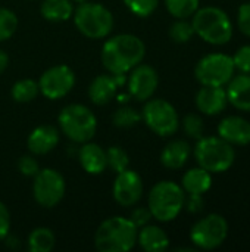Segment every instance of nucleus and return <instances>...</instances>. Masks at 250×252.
Returning a JSON list of instances; mask_svg holds the SVG:
<instances>
[{"mask_svg": "<svg viewBox=\"0 0 250 252\" xmlns=\"http://www.w3.org/2000/svg\"><path fill=\"white\" fill-rule=\"evenodd\" d=\"M194 158L199 167L209 173H225L231 168L236 159V152L231 143L218 137H202L194 146Z\"/></svg>", "mask_w": 250, "mask_h": 252, "instance_id": "6", "label": "nucleus"}, {"mask_svg": "<svg viewBox=\"0 0 250 252\" xmlns=\"http://www.w3.org/2000/svg\"><path fill=\"white\" fill-rule=\"evenodd\" d=\"M62 133L74 143L90 142L97 130V118L91 109L84 105L72 103L65 106L57 117Z\"/></svg>", "mask_w": 250, "mask_h": 252, "instance_id": "5", "label": "nucleus"}, {"mask_svg": "<svg viewBox=\"0 0 250 252\" xmlns=\"http://www.w3.org/2000/svg\"><path fill=\"white\" fill-rule=\"evenodd\" d=\"M199 3L200 0H165L168 12L177 19L193 16V13L199 9Z\"/></svg>", "mask_w": 250, "mask_h": 252, "instance_id": "27", "label": "nucleus"}, {"mask_svg": "<svg viewBox=\"0 0 250 252\" xmlns=\"http://www.w3.org/2000/svg\"><path fill=\"white\" fill-rule=\"evenodd\" d=\"M40 13L46 21L63 22L68 21L74 13V4L71 0H43Z\"/></svg>", "mask_w": 250, "mask_h": 252, "instance_id": "24", "label": "nucleus"}, {"mask_svg": "<svg viewBox=\"0 0 250 252\" xmlns=\"http://www.w3.org/2000/svg\"><path fill=\"white\" fill-rule=\"evenodd\" d=\"M218 134L221 139H224L231 145H239V146L249 145L250 123L237 115L227 117L218 126Z\"/></svg>", "mask_w": 250, "mask_h": 252, "instance_id": "16", "label": "nucleus"}, {"mask_svg": "<svg viewBox=\"0 0 250 252\" xmlns=\"http://www.w3.org/2000/svg\"><path fill=\"white\" fill-rule=\"evenodd\" d=\"M78 159L84 171L88 174H102L108 168L106 151L96 143H83L78 151Z\"/></svg>", "mask_w": 250, "mask_h": 252, "instance_id": "19", "label": "nucleus"}, {"mask_svg": "<svg viewBox=\"0 0 250 252\" xmlns=\"http://www.w3.org/2000/svg\"><path fill=\"white\" fill-rule=\"evenodd\" d=\"M18 28L16 15L6 7H0V41L9 40Z\"/></svg>", "mask_w": 250, "mask_h": 252, "instance_id": "30", "label": "nucleus"}, {"mask_svg": "<svg viewBox=\"0 0 250 252\" xmlns=\"http://www.w3.org/2000/svg\"><path fill=\"white\" fill-rule=\"evenodd\" d=\"M141 118L146 126L161 137L175 134L180 127L175 108L165 99H149L143 108Z\"/></svg>", "mask_w": 250, "mask_h": 252, "instance_id": "8", "label": "nucleus"}, {"mask_svg": "<svg viewBox=\"0 0 250 252\" xmlns=\"http://www.w3.org/2000/svg\"><path fill=\"white\" fill-rule=\"evenodd\" d=\"M10 229V213L3 202H0V241H4Z\"/></svg>", "mask_w": 250, "mask_h": 252, "instance_id": "38", "label": "nucleus"}, {"mask_svg": "<svg viewBox=\"0 0 250 252\" xmlns=\"http://www.w3.org/2000/svg\"><path fill=\"white\" fill-rule=\"evenodd\" d=\"M228 236V223L220 214H209L200 219L190 230V239L199 250L211 251L224 244Z\"/></svg>", "mask_w": 250, "mask_h": 252, "instance_id": "10", "label": "nucleus"}, {"mask_svg": "<svg viewBox=\"0 0 250 252\" xmlns=\"http://www.w3.org/2000/svg\"><path fill=\"white\" fill-rule=\"evenodd\" d=\"M212 186V176L202 167L189 170L181 180V188L189 195H203Z\"/></svg>", "mask_w": 250, "mask_h": 252, "instance_id": "23", "label": "nucleus"}, {"mask_svg": "<svg viewBox=\"0 0 250 252\" xmlns=\"http://www.w3.org/2000/svg\"><path fill=\"white\" fill-rule=\"evenodd\" d=\"M140 121H141V114L131 106H122L116 109L112 115V123L118 128H131L137 126Z\"/></svg>", "mask_w": 250, "mask_h": 252, "instance_id": "28", "label": "nucleus"}, {"mask_svg": "<svg viewBox=\"0 0 250 252\" xmlns=\"http://www.w3.org/2000/svg\"><path fill=\"white\" fill-rule=\"evenodd\" d=\"M137 244L143 251L161 252L169 247V238L161 227L146 224L137 232Z\"/></svg>", "mask_w": 250, "mask_h": 252, "instance_id": "21", "label": "nucleus"}, {"mask_svg": "<svg viewBox=\"0 0 250 252\" xmlns=\"http://www.w3.org/2000/svg\"><path fill=\"white\" fill-rule=\"evenodd\" d=\"M143 180L139 173L133 170H124L116 174V179L113 182L112 193L113 199L121 207H133L140 202L143 196Z\"/></svg>", "mask_w": 250, "mask_h": 252, "instance_id": "13", "label": "nucleus"}, {"mask_svg": "<svg viewBox=\"0 0 250 252\" xmlns=\"http://www.w3.org/2000/svg\"><path fill=\"white\" fill-rule=\"evenodd\" d=\"M192 25L194 34L209 44L221 46L228 43L233 37V24L228 15L215 6L197 9L193 13Z\"/></svg>", "mask_w": 250, "mask_h": 252, "instance_id": "3", "label": "nucleus"}, {"mask_svg": "<svg viewBox=\"0 0 250 252\" xmlns=\"http://www.w3.org/2000/svg\"><path fill=\"white\" fill-rule=\"evenodd\" d=\"M38 93H40L38 83L31 78H22V80L16 81L10 90L13 100L19 102V103H28V102L34 100Z\"/></svg>", "mask_w": 250, "mask_h": 252, "instance_id": "26", "label": "nucleus"}, {"mask_svg": "<svg viewBox=\"0 0 250 252\" xmlns=\"http://www.w3.org/2000/svg\"><path fill=\"white\" fill-rule=\"evenodd\" d=\"M18 170H19V173H21L22 176L34 177V176L38 173L40 167H38V162H37V159H35L34 157H31V155H24V157H21L19 161H18Z\"/></svg>", "mask_w": 250, "mask_h": 252, "instance_id": "35", "label": "nucleus"}, {"mask_svg": "<svg viewBox=\"0 0 250 252\" xmlns=\"http://www.w3.org/2000/svg\"><path fill=\"white\" fill-rule=\"evenodd\" d=\"M72 16L77 30L88 38H105L113 28V16L102 3H80Z\"/></svg>", "mask_w": 250, "mask_h": 252, "instance_id": "7", "label": "nucleus"}, {"mask_svg": "<svg viewBox=\"0 0 250 252\" xmlns=\"http://www.w3.org/2000/svg\"><path fill=\"white\" fill-rule=\"evenodd\" d=\"M65 179L53 168H43L34 176L32 195L38 205L43 208L56 207L65 196Z\"/></svg>", "mask_w": 250, "mask_h": 252, "instance_id": "11", "label": "nucleus"}, {"mask_svg": "<svg viewBox=\"0 0 250 252\" xmlns=\"http://www.w3.org/2000/svg\"><path fill=\"white\" fill-rule=\"evenodd\" d=\"M122 1L130 12H133L136 16L140 18L150 16L159 4V0H122Z\"/></svg>", "mask_w": 250, "mask_h": 252, "instance_id": "33", "label": "nucleus"}, {"mask_svg": "<svg viewBox=\"0 0 250 252\" xmlns=\"http://www.w3.org/2000/svg\"><path fill=\"white\" fill-rule=\"evenodd\" d=\"M137 232L139 229L130 219H106L94 233V247L100 252L130 251L137 244Z\"/></svg>", "mask_w": 250, "mask_h": 252, "instance_id": "2", "label": "nucleus"}, {"mask_svg": "<svg viewBox=\"0 0 250 252\" xmlns=\"http://www.w3.org/2000/svg\"><path fill=\"white\" fill-rule=\"evenodd\" d=\"M106 159H108V167L116 174L127 170L130 165L128 154L121 146H111L106 151Z\"/></svg>", "mask_w": 250, "mask_h": 252, "instance_id": "29", "label": "nucleus"}, {"mask_svg": "<svg viewBox=\"0 0 250 252\" xmlns=\"http://www.w3.org/2000/svg\"><path fill=\"white\" fill-rule=\"evenodd\" d=\"M190 152V145L186 140H172L164 148L161 154V162L165 168L180 170L189 161Z\"/></svg>", "mask_w": 250, "mask_h": 252, "instance_id": "22", "label": "nucleus"}, {"mask_svg": "<svg viewBox=\"0 0 250 252\" xmlns=\"http://www.w3.org/2000/svg\"><path fill=\"white\" fill-rule=\"evenodd\" d=\"M159 84L158 72L153 66L139 63L131 69V74L128 77V90L130 94L140 102L149 100Z\"/></svg>", "mask_w": 250, "mask_h": 252, "instance_id": "14", "label": "nucleus"}, {"mask_svg": "<svg viewBox=\"0 0 250 252\" xmlns=\"http://www.w3.org/2000/svg\"><path fill=\"white\" fill-rule=\"evenodd\" d=\"M55 235L47 227H37L28 236V250L31 252H50L55 247Z\"/></svg>", "mask_w": 250, "mask_h": 252, "instance_id": "25", "label": "nucleus"}, {"mask_svg": "<svg viewBox=\"0 0 250 252\" xmlns=\"http://www.w3.org/2000/svg\"><path fill=\"white\" fill-rule=\"evenodd\" d=\"M144 55L146 46L143 40L133 34H119L105 41L100 58L111 74H127L141 63Z\"/></svg>", "mask_w": 250, "mask_h": 252, "instance_id": "1", "label": "nucleus"}, {"mask_svg": "<svg viewBox=\"0 0 250 252\" xmlns=\"http://www.w3.org/2000/svg\"><path fill=\"white\" fill-rule=\"evenodd\" d=\"M225 92L228 102L234 108L250 112V75L242 72L240 75L233 77L228 81V87Z\"/></svg>", "mask_w": 250, "mask_h": 252, "instance_id": "20", "label": "nucleus"}, {"mask_svg": "<svg viewBox=\"0 0 250 252\" xmlns=\"http://www.w3.org/2000/svg\"><path fill=\"white\" fill-rule=\"evenodd\" d=\"M125 74H102L97 75L88 86V97L90 100L97 105L103 106L108 105L116 94L118 87L125 83Z\"/></svg>", "mask_w": 250, "mask_h": 252, "instance_id": "15", "label": "nucleus"}, {"mask_svg": "<svg viewBox=\"0 0 250 252\" xmlns=\"http://www.w3.org/2000/svg\"><path fill=\"white\" fill-rule=\"evenodd\" d=\"M59 143V130L53 126H40L31 131L27 146L32 155H46Z\"/></svg>", "mask_w": 250, "mask_h": 252, "instance_id": "18", "label": "nucleus"}, {"mask_svg": "<svg viewBox=\"0 0 250 252\" xmlns=\"http://www.w3.org/2000/svg\"><path fill=\"white\" fill-rule=\"evenodd\" d=\"M193 35H194L193 25H192V22H189L186 19H178L169 28V37L172 38V41L180 43V44L190 41Z\"/></svg>", "mask_w": 250, "mask_h": 252, "instance_id": "31", "label": "nucleus"}, {"mask_svg": "<svg viewBox=\"0 0 250 252\" xmlns=\"http://www.w3.org/2000/svg\"><path fill=\"white\" fill-rule=\"evenodd\" d=\"M227 92L217 86H203L196 94V106L205 115H218L227 108Z\"/></svg>", "mask_w": 250, "mask_h": 252, "instance_id": "17", "label": "nucleus"}, {"mask_svg": "<svg viewBox=\"0 0 250 252\" xmlns=\"http://www.w3.org/2000/svg\"><path fill=\"white\" fill-rule=\"evenodd\" d=\"M233 62H234V66L245 72V74H249L250 72V44H246L243 47H240L234 56H233Z\"/></svg>", "mask_w": 250, "mask_h": 252, "instance_id": "34", "label": "nucleus"}, {"mask_svg": "<svg viewBox=\"0 0 250 252\" xmlns=\"http://www.w3.org/2000/svg\"><path fill=\"white\" fill-rule=\"evenodd\" d=\"M186 195L180 185L164 180L156 183L149 193L147 208L152 213V217L158 221L168 223L178 217L184 208Z\"/></svg>", "mask_w": 250, "mask_h": 252, "instance_id": "4", "label": "nucleus"}, {"mask_svg": "<svg viewBox=\"0 0 250 252\" xmlns=\"http://www.w3.org/2000/svg\"><path fill=\"white\" fill-rule=\"evenodd\" d=\"M74 86L75 74L68 65H55L46 69L38 80L40 93L50 100L65 97L74 89Z\"/></svg>", "mask_w": 250, "mask_h": 252, "instance_id": "12", "label": "nucleus"}, {"mask_svg": "<svg viewBox=\"0 0 250 252\" xmlns=\"http://www.w3.org/2000/svg\"><path fill=\"white\" fill-rule=\"evenodd\" d=\"M150 219H152V213H150L149 208H136V210L131 213V216H130V220L133 221V224H134L137 229H140V227L149 224Z\"/></svg>", "mask_w": 250, "mask_h": 252, "instance_id": "37", "label": "nucleus"}, {"mask_svg": "<svg viewBox=\"0 0 250 252\" xmlns=\"http://www.w3.org/2000/svg\"><path fill=\"white\" fill-rule=\"evenodd\" d=\"M74 1H75V3H78V4H80V3H84V1H88V0H74Z\"/></svg>", "mask_w": 250, "mask_h": 252, "instance_id": "41", "label": "nucleus"}, {"mask_svg": "<svg viewBox=\"0 0 250 252\" xmlns=\"http://www.w3.org/2000/svg\"><path fill=\"white\" fill-rule=\"evenodd\" d=\"M203 195H189V198H186L184 201V207L187 208V211L194 214L203 210Z\"/></svg>", "mask_w": 250, "mask_h": 252, "instance_id": "39", "label": "nucleus"}, {"mask_svg": "<svg viewBox=\"0 0 250 252\" xmlns=\"http://www.w3.org/2000/svg\"><path fill=\"white\" fill-rule=\"evenodd\" d=\"M234 69L236 66L231 56L224 53H211L197 62L194 75L202 86L222 87L233 78Z\"/></svg>", "mask_w": 250, "mask_h": 252, "instance_id": "9", "label": "nucleus"}, {"mask_svg": "<svg viewBox=\"0 0 250 252\" xmlns=\"http://www.w3.org/2000/svg\"><path fill=\"white\" fill-rule=\"evenodd\" d=\"M183 130L190 139H202L205 133V124L202 117L197 114H187L183 120Z\"/></svg>", "mask_w": 250, "mask_h": 252, "instance_id": "32", "label": "nucleus"}, {"mask_svg": "<svg viewBox=\"0 0 250 252\" xmlns=\"http://www.w3.org/2000/svg\"><path fill=\"white\" fill-rule=\"evenodd\" d=\"M237 24L240 31L250 37V1L243 3L239 7V13H237Z\"/></svg>", "mask_w": 250, "mask_h": 252, "instance_id": "36", "label": "nucleus"}, {"mask_svg": "<svg viewBox=\"0 0 250 252\" xmlns=\"http://www.w3.org/2000/svg\"><path fill=\"white\" fill-rule=\"evenodd\" d=\"M7 65H9V56H7L6 52H3L0 49V74L7 68Z\"/></svg>", "mask_w": 250, "mask_h": 252, "instance_id": "40", "label": "nucleus"}]
</instances>
